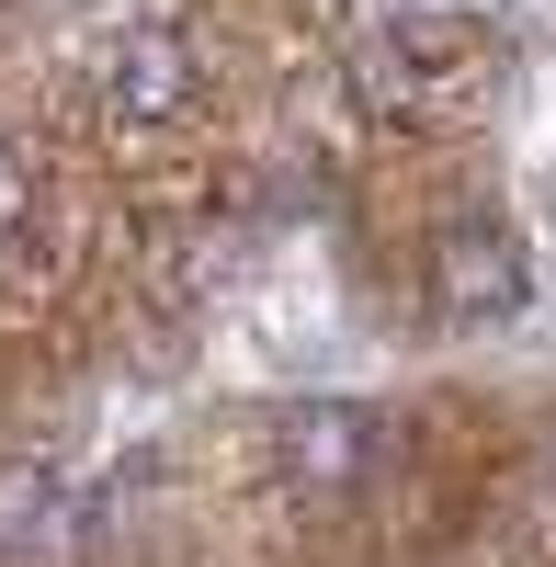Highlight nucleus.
Here are the masks:
<instances>
[{
    "mask_svg": "<svg viewBox=\"0 0 556 567\" xmlns=\"http://www.w3.org/2000/svg\"><path fill=\"white\" fill-rule=\"evenodd\" d=\"M91 91H103V114H125V125H171V114H194L205 58H194L182 23H125V34H103V58H91Z\"/></svg>",
    "mask_w": 556,
    "mask_h": 567,
    "instance_id": "nucleus-2",
    "label": "nucleus"
},
{
    "mask_svg": "<svg viewBox=\"0 0 556 567\" xmlns=\"http://www.w3.org/2000/svg\"><path fill=\"white\" fill-rule=\"evenodd\" d=\"M534 488H545V511H556V420H545V443H534Z\"/></svg>",
    "mask_w": 556,
    "mask_h": 567,
    "instance_id": "nucleus-6",
    "label": "nucleus"
},
{
    "mask_svg": "<svg viewBox=\"0 0 556 567\" xmlns=\"http://www.w3.org/2000/svg\"><path fill=\"white\" fill-rule=\"evenodd\" d=\"M69 523H80V499H69L58 465H34V454L0 465V556H45V545H69Z\"/></svg>",
    "mask_w": 556,
    "mask_h": 567,
    "instance_id": "nucleus-4",
    "label": "nucleus"
},
{
    "mask_svg": "<svg viewBox=\"0 0 556 567\" xmlns=\"http://www.w3.org/2000/svg\"><path fill=\"white\" fill-rule=\"evenodd\" d=\"M272 454H285V477L307 499H352V488H375V465H387V420L363 398H296Z\"/></svg>",
    "mask_w": 556,
    "mask_h": 567,
    "instance_id": "nucleus-3",
    "label": "nucleus"
},
{
    "mask_svg": "<svg viewBox=\"0 0 556 567\" xmlns=\"http://www.w3.org/2000/svg\"><path fill=\"white\" fill-rule=\"evenodd\" d=\"M34 216H45V182H34V159L12 148V136H0V250H23Z\"/></svg>",
    "mask_w": 556,
    "mask_h": 567,
    "instance_id": "nucleus-5",
    "label": "nucleus"
},
{
    "mask_svg": "<svg viewBox=\"0 0 556 567\" xmlns=\"http://www.w3.org/2000/svg\"><path fill=\"white\" fill-rule=\"evenodd\" d=\"M421 284H432V307L454 329H500V318L534 307V250H523V227H500V216H454L432 239V261H421Z\"/></svg>",
    "mask_w": 556,
    "mask_h": 567,
    "instance_id": "nucleus-1",
    "label": "nucleus"
}]
</instances>
